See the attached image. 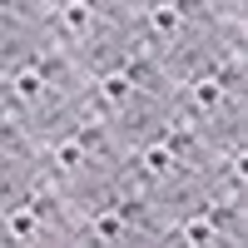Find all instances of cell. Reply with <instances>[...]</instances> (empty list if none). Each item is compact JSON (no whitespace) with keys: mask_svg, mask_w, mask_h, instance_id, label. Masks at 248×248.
<instances>
[{"mask_svg":"<svg viewBox=\"0 0 248 248\" xmlns=\"http://www.w3.org/2000/svg\"><path fill=\"white\" fill-rule=\"evenodd\" d=\"M169 169H174V154L164 149V144H159V149H149V154H144V174H149V179H164Z\"/></svg>","mask_w":248,"mask_h":248,"instance_id":"obj_1","label":"cell"},{"mask_svg":"<svg viewBox=\"0 0 248 248\" xmlns=\"http://www.w3.org/2000/svg\"><path fill=\"white\" fill-rule=\"evenodd\" d=\"M218 99H223V90L214 85V79H203V75H199V79H194V105H199V109H214Z\"/></svg>","mask_w":248,"mask_h":248,"instance_id":"obj_2","label":"cell"},{"mask_svg":"<svg viewBox=\"0 0 248 248\" xmlns=\"http://www.w3.org/2000/svg\"><path fill=\"white\" fill-rule=\"evenodd\" d=\"M129 85H134L129 75H109L105 79V105H124V99H129Z\"/></svg>","mask_w":248,"mask_h":248,"instance_id":"obj_3","label":"cell"},{"mask_svg":"<svg viewBox=\"0 0 248 248\" xmlns=\"http://www.w3.org/2000/svg\"><path fill=\"white\" fill-rule=\"evenodd\" d=\"M179 15H184V10H174V5H159L149 20H154V30H164V35H169V30H179Z\"/></svg>","mask_w":248,"mask_h":248,"instance_id":"obj_4","label":"cell"},{"mask_svg":"<svg viewBox=\"0 0 248 248\" xmlns=\"http://www.w3.org/2000/svg\"><path fill=\"white\" fill-rule=\"evenodd\" d=\"M15 90H20V99H40L45 79H40V75H20V79H15Z\"/></svg>","mask_w":248,"mask_h":248,"instance_id":"obj_5","label":"cell"},{"mask_svg":"<svg viewBox=\"0 0 248 248\" xmlns=\"http://www.w3.org/2000/svg\"><path fill=\"white\" fill-rule=\"evenodd\" d=\"M184 238H189V243H209V238H214V223H209V218H194L189 229H184Z\"/></svg>","mask_w":248,"mask_h":248,"instance_id":"obj_6","label":"cell"},{"mask_svg":"<svg viewBox=\"0 0 248 248\" xmlns=\"http://www.w3.org/2000/svg\"><path fill=\"white\" fill-rule=\"evenodd\" d=\"M65 25H70L75 35H85V30H90V10H85V5H70V10H65Z\"/></svg>","mask_w":248,"mask_h":248,"instance_id":"obj_7","label":"cell"},{"mask_svg":"<svg viewBox=\"0 0 248 248\" xmlns=\"http://www.w3.org/2000/svg\"><path fill=\"white\" fill-rule=\"evenodd\" d=\"M119 229H124V214H105V218L94 223V233H99V238H119Z\"/></svg>","mask_w":248,"mask_h":248,"instance_id":"obj_8","label":"cell"},{"mask_svg":"<svg viewBox=\"0 0 248 248\" xmlns=\"http://www.w3.org/2000/svg\"><path fill=\"white\" fill-rule=\"evenodd\" d=\"M10 233H15V238H30V233H35V214H15V218H10Z\"/></svg>","mask_w":248,"mask_h":248,"instance_id":"obj_9","label":"cell"}]
</instances>
